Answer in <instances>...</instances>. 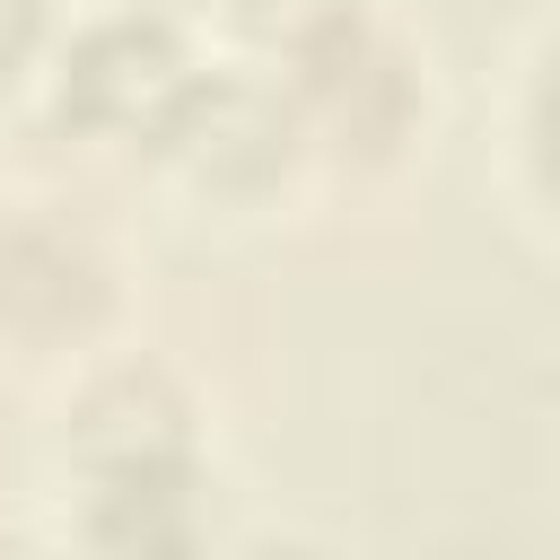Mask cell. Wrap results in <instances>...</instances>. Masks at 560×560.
Masks as SVG:
<instances>
[{
	"mask_svg": "<svg viewBox=\"0 0 560 560\" xmlns=\"http://www.w3.org/2000/svg\"><path fill=\"white\" fill-rule=\"evenodd\" d=\"M516 158L542 210H560V44H542L534 79H525V114H516Z\"/></svg>",
	"mask_w": 560,
	"mask_h": 560,
	"instance_id": "7",
	"label": "cell"
},
{
	"mask_svg": "<svg viewBox=\"0 0 560 560\" xmlns=\"http://www.w3.org/2000/svg\"><path fill=\"white\" fill-rule=\"evenodd\" d=\"M271 70L289 79L298 114H306V140L315 158L332 166H394L420 122H429V79H420V52L368 9V0H324L280 52Z\"/></svg>",
	"mask_w": 560,
	"mask_h": 560,
	"instance_id": "1",
	"label": "cell"
},
{
	"mask_svg": "<svg viewBox=\"0 0 560 560\" xmlns=\"http://www.w3.org/2000/svg\"><path fill=\"white\" fill-rule=\"evenodd\" d=\"M122 306V271L105 236L70 210L0 219V341L26 359H88Z\"/></svg>",
	"mask_w": 560,
	"mask_h": 560,
	"instance_id": "4",
	"label": "cell"
},
{
	"mask_svg": "<svg viewBox=\"0 0 560 560\" xmlns=\"http://www.w3.org/2000/svg\"><path fill=\"white\" fill-rule=\"evenodd\" d=\"M306 158H315V140H306V114H298V96H289L280 70H210L158 166H175L201 201L254 210Z\"/></svg>",
	"mask_w": 560,
	"mask_h": 560,
	"instance_id": "5",
	"label": "cell"
},
{
	"mask_svg": "<svg viewBox=\"0 0 560 560\" xmlns=\"http://www.w3.org/2000/svg\"><path fill=\"white\" fill-rule=\"evenodd\" d=\"M79 516L70 534L88 551H114V560H175L201 542V464L192 472H140V481H96V490H70Z\"/></svg>",
	"mask_w": 560,
	"mask_h": 560,
	"instance_id": "6",
	"label": "cell"
},
{
	"mask_svg": "<svg viewBox=\"0 0 560 560\" xmlns=\"http://www.w3.org/2000/svg\"><path fill=\"white\" fill-rule=\"evenodd\" d=\"M52 44H61L52 0H0V96H9L18 79H35V70L52 61Z\"/></svg>",
	"mask_w": 560,
	"mask_h": 560,
	"instance_id": "8",
	"label": "cell"
},
{
	"mask_svg": "<svg viewBox=\"0 0 560 560\" xmlns=\"http://www.w3.org/2000/svg\"><path fill=\"white\" fill-rule=\"evenodd\" d=\"M201 79H210V61L192 52V35L166 9H140V0L61 26V44L44 61L52 122L96 140V149H140V158H166Z\"/></svg>",
	"mask_w": 560,
	"mask_h": 560,
	"instance_id": "2",
	"label": "cell"
},
{
	"mask_svg": "<svg viewBox=\"0 0 560 560\" xmlns=\"http://www.w3.org/2000/svg\"><path fill=\"white\" fill-rule=\"evenodd\" d=\"M52 455H61L70 490L192 472L201 464V402L149 350H88L61 394V420H52Z\"/></svg>",
	"mask_w": 560,
	"mask_h": 560,
	"instance_id": "3",
	"label": "cell"
}]
</instances>
